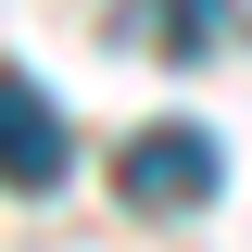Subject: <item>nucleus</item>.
I'll return each mask as SVG.
<instances>
[{
  "label": "nucleus",
  "mask_w": 252,
  "mask_h": 252,
  "mask_svg": "<svg viewBox=\"0 0 252 252\" xmlns=\"http://www.w3.org/2000/svg\"><path fill=\"white\" fill-rule=\"evenodd\" d=\"M215 189H227L215 126H139V139H126V202H139V215H202Z\"/></svg>",
  "instance_id": "nucleus-1"
},
{
  "label": "nucleus",
  "mask_w": 252,
  "mask_h": 252,
  "mask_svg": "<svg viewBox=\"0 0 252 252\" xmlns=\"http://www.w3.org/2000/svg\"><path fill=\"white\" fill-rule=\"evenodd\" d=\"M227 26H240V0H139V38H152L164 63H202Z\"/></svg>",
  "instance_id": "nucleus-3"
},
{
  "label": "nucleus",
  "mask_w": 252,
  "mask_h": 252,
  "mask_svg": "<svg viewBox=\"0 0 252 252\" xmlns=\"http://www.w3.org/2000/svg\"><path fill=\"white\" fill-rule=\"evenodd\" d=\"M0 139H13V152H0V164H13V189H63V114L38 101L26 63L0 76Z\"/></svg>",
  "instance_id": "nucleus-2"
}]
</instances>
